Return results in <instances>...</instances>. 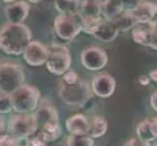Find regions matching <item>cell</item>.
<instances>
[{
	"instance_id": "1",
	"label": "cell",
	"mask_w": 157,
	"mask_h": 146,
	"mask_svg": "<svg viewBox=\"0 0 157 146\" xmlns=\"http://www.w3.org/2000/svg\"><path fill=\"white\" fill-rule=\"evenodd\" d=\"M31 41V31L25 24L7 23L0 28V50L6 55H23Z\"/></svg>"
},
{
	"instance_id": "2",
	"label": "cell",
	"mask_w": 157,
	"mask_h": 146,
	"mask_svg": "<svg viewBox=\"0 0 157 146\" xmlns=\"http://www.w3.org/2000/svg\"><path fill=\"white\" fill-rule=\"evenodd\" d=\"M15 113H33L41 101L40 91L29 84H24L11 95Z\"/></svg>"
},
{
	"instance_id": "3",
	"label": "cell",
	"mask_w": 157,
	"mask_h": 146,
	"mask_svg": "<svg viewBox=\"0 0 157 146\" xmlns=\"http://www.w3.org/2000/svg\"><path fill=\"white\" fill-rule=\"evenodd\" d=\"M58 92L64 103L71 106L84 105L93 95L91 86L83 80H79L74 84H67L61 81Z\"/></svg>"
},
{
	"instance_id": "4",
	"label": "cell",
	"mask_w": 157,
	"mask_h": 146,
	"mask_svg": "<svg viewBox=\"0 0 157 146\" xmlns=\"http://www.w3.org/2000/svg\"><path fill=\"white\" fill-rule=\"evenodd\" d=\"M25 74L24 67L19 63H0V92L12 95L25 84Z\"/></svg>"
},
{
	"instance_id": "5",
	"label": "cell",
	"mask_w": 157,
	"mask_h": 146,
	"mask_svg": "<svg viewBox=\"0 0 157 146\" xmlns=\"http://www.w3.org/2000/svg\"><path fill=\"white\" fill-rule=\"evenodd\" d=\"M8 128L11 136L21 139L33 136L38 131L33 113H15L8 119Z\"/></svg>"
},
{
	"instance_id": "6",
	"label": "cell",
	"mask_w": 157,
	"mask_h": 146,
	"mask_svg": "<svg viewBox=\"0 0 157 146\" xmlns=\"http://www.w3.org/2000/svg\"><path fill=\"white\" fill-rule=\"evenodd\" d=\"M46 67L50 73L61 76L71 66V55L68 49L61 44H53L49 47V55L46 62Z\"/></svg>"
},
{
	"instance_id": "7",
	"label": "cell",
	"mask_w": 157,
	"mask_h": 146,
	"mask_svg": "<svg viewBox=\"0 0 157 146\" xmlns=\"http://www.w3.org/2000/svg\"><path fill=\"white\" fill-rule=\"evenodd\" d=\"M54 29L59 39L73 40L81 31L79 16L59 14L54 20Z\"/></svg>"
},
{
	"instance_id": "8",
	"label": "cell",
	"mask_w": 157,
	"mask_h": 146,
	"mask_svg": "<svg viewBox=\"0 0 157 146\" xmlns=\"http://www.w3.org/2000/svg\"><path fill=\"white\" fill-rule=\"evenodd\" d=\"M81 62L90 71H98L104 68L108 62L107 53L98 46H89L81 52Z\"/></svg>"
},
{
	"instance_id": "9",
	"label": "cell",
	"mask_w": 157,
	"mask_h": 146,
	"mask_svg": "<svg viewBox=\"0 0 157 146\" xmlns=\"http://www.w3.org/2000/svg\"><path fill=\"white\" fill-rule=\"evenodd\" d=\"M91 88L93 94L101 99L111 96L116 89L115 78L107 72H99L92 78Z\"/></svg>"
},
{
	"instance_id": "10",
	"label": "cell",
	"mask_w": 157,
	"mask_h": 146,
	"mask_svg": "<svg viewBox=\"0 0 157 146\" xmlns=\"http://www.w3.org/2000/svg\"><path fill=\"white\" fill-rule=\"evenodd\" d=\"M33 115L38 125V129L59 124L57 108L47 99H41L37 109L33 112Z\"/></svg>"
},
{
	"instance_id": "11",
	"label": "cell",
	"mask_w": 157,
	"mask_h": 146,
	"mask_svg": "<svg viewBox=\"0 0 157 146\" xmlns=\"http://www.w3.org/2000/svg\"><path fill=\"white\" fill-rule=\"evenodd\" d=\"M49 55V47L39 41L32 40L25 49L23 56L25 62L31 66H40L45 64Z\"/></svg>"
},
{
	"instance_id": "12",
	"label": "cell",
	"mask_w": 157,
	"mask_h": 146,
	"mask_svg": "<svg viewBox=\"0 0 157 146\" xmlns=\"http://www.w3.org/2000/svg\"><path fill=\"white\" fill-rule=\"evenodd\" d=\"M30 6L29 4L24 0L9 3L4 9V13L6 16L8 23L12 24H23L28 18L29 14Z\"/></svg>"
},
{
	"instance_id": "13",
	"label": "cell",
	"mask_w": 157,
	"mask_h": 146,
	"mask_svg": "<svg viewBox=\"0 0 157 146\" xmlns=\"http://www.w3.org/2000/svg\"><path fill=\"white\" fill-rule=\"evenodd\" d=\"M131 12L138 24H147L152 21L157 15V3L142 0Z\"/></svg>"
},
{
	"instance_id": "14",
	"label": "cell",
	"mask_w": 157,
	"mask_h": 146,
	"mask_svg": "<svg viewBox=\"0 0 157 146\" xmlns=\"http://www.w3.org/2000/svg\"><path fill=\"white\" fill-rule=\"evenodd\" d=\"M64 126L69 134H89L90 132L89 117L82 113H77L68 117Z\"/></svg>"
},
{
	"instance_id": "15",
	"label": "cell",
	"mask_w": 157,
	"mask_h": 146,
	"mask_svg": "<svg viewBox=\"0 0 157 146\" xmlns=\"http://www.w3.org/2000/svg\"><path fill=\"white\" fill-rule=\"evenodd\" d=\"M119 34V31L112 21L102 19L96 28L94 33L92 34L96 39L101 42H111L114 40Z\"/></svg>"
},
{
	"instance_id": "16",
	"label": "cell",
	"mask_w": 157,
	"mask_h": 146,
	"mask_svg": "<svg viewBox=\"0 0 157 146\" xmlns=\"http://www.w3.org/2000/svg\"><path fill=\"white\" fill-rule=\"evenodd\" d=\"M78 16L80 18L86 19L102 18L101 0H81L80 12Z\"/></svg>"
},
{
	"instance_id": "17",
	"label": "cell",
	"mask_w": 157,
	"mask_h": 146,
	"mask_svg": "<svg viewBox=\"0 0 157 146\" xmlns=\"http://www.w3.org/2000/svg\"><path fill=\"white\" fill-rule=\"evenodd\" d=\"M110 21H112L113 24L116 26L119 32H125L129 29H133L134 26L138 24L132 12L129 10H124Z\"/></svg>"
},
{
	"instance_id": "18",
	"label": "cell",
	"mask_w": 157,
	"mask_h": 146,
	"mask_svg": "<svg viewBox=\"0 0 157 146\" xmlns=\"http://www.w3.org/2000/svg\"><path fill=\"white\" fill-rule=\"evenodd\" d=\"M101 7L102 18L107 21L113 20L125 10L119 0H101Z\"/></svg>"
},
{
	"instance_id": "19",
	"label": "cell",
	"mask_w": 157,
	"mask_h": 146,
	"mask_svg": "<svg viewBox=\"0 0 157 146\" xmlns=\"http://www.w3.org/2000/svg\"><path fill=\"white\" fill-rule=\"evenodd\" d=\"M90 121V132L89 136L94 139L104 137L108 129V123L106 119L102 116L95 115L89 117Z\"/></svg>"
},
{
	"instance_id": "20",
	"label": "cell",
	"mask_w": 157,
	"mask_h": 146,
	"mask_svg": "<svg viewBox=\"0 0 157 146\" xmlns=\"http://www.w3.org/2000/svg\"><path fill=\"white\" fill-rule=\"evenodd\" d=\"M137 137L143 141L153 143L157 140V137L153 132L152 126H151L150 119H144V121L140 122L136 128Z\"/></svg>"
},
{
	"instance_id": "21",
	"label": "cell",
	"mask_w": 157,
	"mask_h": 146,
	"mask_svg": "<svg viewBox=\"0 0 157 146\" xmlns=\"http://www.w3.org/2000/svg\"><path fill=\"white\" fill-rule=\"evenodd\" d=\"M81 0H55V9L59 14L78 16Z\"/></svg>"
},
{
	"instance_id": "22",
	"label": "cell",
	"mask_w": 157,
	"mask_h": 146,
	"mask_svg": "<svg viewBox=\"0 0 157 146\" xmlns=\"http://www.w3.org/2000/svg\"><path fill=\"white\" fill-rule=\"evenodd\" d=\"M62 127L59 124L58 125H52V126H47V127H43L38 129L37 133L39 136L47 141L48 143L53 142L57 140L59 137L62 136Z\"/></svg>"
},
{
	"instance_id": "23",
	"label": "cell",
	"mask_w": 157,
	"mask_h": 146,
	"mask_svg": "<svg viewBox=\"0 0 157 146\" xmlns=\"http://www.w3.org/2000/svg\"><path fill=\"white\" fill-rule=\"evenodd\" d=\"M144 24L147 34L145 47H148L150 49H152V50L157 51V18H155L150 23Z\"/></svg>"
},
{
	"instance_id": "24",
	"label": "cell",
	"mask_w": 157,
	"mask_h": 146,
	"mask_svg": "<svg viewBox=\"0 0 157 146\" xmlns=\"http://www.w3.org/2000/svg\"><path fill=\"white\" fill-rule=\"evenodd\" d=\"M95 139L89 134H69L67 138V146H94Z\"/></svg>"
},
{
	"instance_id": "25",
	"label": "cell",
	"mask_w": 157,
	"mask_h": 146,
	"mask_svg": "<svg viewBox=\"0 0 157 146\" xmlns=\"http://www.w3.org/2000/svg\"><path fill=\"white\" fill-rule=\"evenodd\" d=\"M13 110V102L11 95L0 92V115L9 114Z\"/></svg>"
},
{
	"instance_id": "26",
	"label": "cell",
	"mask_w": 157,
	"mask_h": 146,
	"mask_svg": "<svg viewBox=\"0 0 157 146\" xmlns=\"http://www.w3.org/2000/svg\"><path fill=\"white\" fill-rule=\"evenodd\" d=\"M48 142L45 141L38 133H35L25 139V146H47Z\"/></svg>"
},
{
	"instance_id": "27",
	"label": "cell",
	"mask_w": 157,
	"mask_h": 146,
	"mask_svg": "<svg viewBox=\"0 0 157 146\" xmlns=\"http://www.w3.org/2000/svg\"><path fill=\"white\" fill-rule=\"evenodd\" d=\"M11 137L9 128H8V120H6L2 115H0V143L5 141Z\"/></svg>"
},
{
	"instance_id": "28",
	"label": "cell",
	"mask_w": 157,
	"mask_h": 146,
	"mask_svg": "<svg viewBox=\"0 0 157 146\" xmlns=\"http://www.w3.org/2000/svg\"><path fill=\"white\" fill-rule=\"evenodd\" d=\"M62 76L63 78L61 81H63V83H67V84H74L78 82L79 80H81V78L79 77V74L75 71V70H72V69H68L66 73L62 75Z\"/></svg>"
},
{
	"instance_id": "29",
	"label": "cell",
	"mask_w": 157,
	"mask_h": 146,
	"mask_svg": "<svg viewBox=\"0 0 157 146\" xmlns=\"http://www.w3.org/2000/svg\"><path fill=\"white\" fill-rule=\"evenodd\" d=\"M25 139L17 138L11 136L8 139L0 143V146H25Z\"/></svg>"
},
{
	"instance_id": "30",
	"label": "cell",
	"mask_w": 157,
	"mask_h": 146,
	"mask_svg": "<svg viewBox=\"0 0 157 146\" xmlns=\"http://www.w3.org/2000/svg\"><path fill=\"white\" fill-rule=\"evenodd\" d=\"M123 146H151V143L143 141V140L139 139L136 137H132V138L128 139L127 141L124 143Z\"/></svg>"
},
{
	"instance_id": "31",
	"label": "cell",
	"mask_w": 157,
	"mask_h": 146,
	"mask_svg": "<svg viewBox=\"0 0 157 146\" xmlns=\"http://www.w3.org/2000/svg\"><path fill=\"white\" fill-rule=\"evenodd\" d=\"M119 1L122 3V5L124 6V9L131 11L136 7L142 0H119Z\"/></svg>"
},
{
	"instance_id": "32",
	"label": "cell",
	"mask_w": 157,
	"mask_h": 146,
	"mask_svg": "<svg viewBox=\"0 0 157 146\" xmlns=\"http://www.w3.org/2000/svg\"><path fill=\"white\" fill-rule=\"evenodd\" d=\"M149 103L151 108L157 113V90L154 91L150 95V99H149Z\"/></svg>"
},
{
	"instance_id": "33",
	"label": "cell",
	"mask_w": 157,
	"mask_h": 146,
	"mask_svg": "<svg viewBox=\"0 0 157 146\" xmlns=\"http://www.w3.org/2000/svg\"><path fill=\"white\" fill-rule=\"evenodd\" d=\"M138 81L142 86H147V85H149L151 79L149 76H147V75H142V76L139 77Z\"/></svg>"
},
{
	"instance_id": "34",
	"label": "cell",
	"mask_w": 157,
	"mask_h": 146,
	"mask_svg": "<svg viewBox=\"0 0 157 146\" xmlns=\"http://www.w3.org/2000/svg\"><path fill=\"white\" fill-rule=\"evenodd\" d=\"M151 121V126H152V129H153V132L155 133V136L157 137V116L153 117L150 119Z\"/></svg>"
},
{
	"instance_id": "35",
	"label": "cell",
	"mask_w": 157,
	"mask_h": 146,
	"mask_svg": "<svg viewBox=\"0 0 157 146\" xmlns=\"http://www.w3.org/2000/svg\"><path fill=\"white\" fill-rule=\"evenodd\" d=\"M148 76L150 77L151 80L154 81L155 83H157V68L151 70V71L149 72V74H148Z\"/></svg>"
},
{
	"instance_id": "36",
	"label": "cell",
	"mask_w": 157,
	"mask_h": 146,
	"mask_svg": "<svg viewBox=\"0 0 157 146\" xmlns=\"http://www.w3.org/2000/svg\"><path fill=\"white\" fill-rule=\"evenodd\" d=\"M3 2H6V3H11V2H14V1H17V0H2Z\"/></svg>"
},
{
	"instance_id": "37",
	"label": "cell",
	"mask_w": 157,
	"mask_h": 146,
	"mask_svg": "<svg viewBox=\"0 0 157 146\" xmlns=\"http://www.w3.org/2000/svg\"><path fill=\"white\" fill-rule=\"evenodd\" d=\"M29 1L31 3H38L39 1H41V0H29Z\"/></svg>"
},
{
	"instance_id": "38",
	"label": "cell",
	"mask_w": 157,
	"mask_h": 146,
	"mask_svg": "<svg viewBox=\"0 0 157 146\" xmlns=\"http://www.w3.org/2000/svg\"><path fill=\"white\" fill-rule=\"evenodd\" d=\"M151 146H157V143H155V141L153 143H151Z\"/></svg>"
}]
</instances>
